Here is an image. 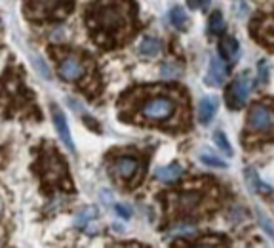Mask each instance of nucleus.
I'll use <instances>...</instances> for the list:
<instances>
[{
  "mask_svg": "<svg viewBox=\"0 0 274 248\" xmlns=\"http://www.w3.org/2000/svg\"><path fill=\"white\" fill-rule=\"evenodd\" d=\"M141 118L147 122L164 124L170 122L177 113V103L172 95H152L147 97L139 107Z\"/></svg>",
  "mask_w": 274,
  "mask_h": 248,
  "instance_id": "obj_1",
  "label": "nucleus"
},
{
  "mask_svg": "<svg viewBox=\"0 0 274 248\" xmlns=\"http://www.w3.org/2000/svg\"><path fill=\"white\" fill-rule=\"evenodd\" d=\"M95 27L105 35H116L126 25V15L120 6H101L94 14Z\"/></svg>",
  "mask_w": 274,
  "mask_h": 248,
  "instance_id": "obj_2",
  "label": "nucleus"
},
{
  "mask_svg": "<svg viewBox=\"0 0 274 248\" xmlns=\"http://www.w3.org/2000/svg\"><path fill=\"white\" fill-rule=\"evenodd\" d=\"M248 130L253 134H268L274 130V109L263 103H255L248 113Z\"/></svg>",
  "mask_w": 274,
  "mask_h": 248,
  "instance_id": "obj_3",
  "label": "nucleus"
},
{
  "mask_svg": "<svg viewBox=\"0 0 274 248\" xmlns=\"http://www.w3.org/2000/svg\"><path fill=\"white\" fill-rule=\"evenodd\" d=\"M252 79L248 77V75H240L234 79L232 82V86L229 88V92H227V103H229V107L232 109H238L242 107L245 102H248V97L252 94Z\"/></svg>",
  "mask_w": 274,
  "mask_h": 248,
  "instance_id": "obj_4",
  "label": "nucleus"
},
{
  "mask_svg": "<svg viewBox=\"0 0 274 248\" xmlns=\"http://www.w3.org/2000/svg\"><path fill=\"white\" fill-rule=\"evenodd\" d=\"M86 75V63L78 58V56H74V54H69L65 58L61 59V63H59V77L67 82H76L80 81L82 77Z\"/></svg>",
  "mask_w": 274,
  "mask_h": 248,
  "instance_id": "obj_5",
  "label": "nucleus"
},
{
  "mask_svg": "<svg viewBox=\"0 0 274 248\" xmlns=\"http://www.w3.org/2000/svg\"><path fill=\"white\" fill-rule=\"evenodd\" d=\"M139 161L133 159V157H118L113 161L111 164V170H113V174L118 178V180H122V182H130L133 180L137 174H139Z\"/></svg>",
  "mask_w": 274,
  "mask_h": 248,
  "instance_id": "obj_6",
  "label": "nucleus"
},
{
  "mask_svg": "<svg viewBox=\"0 0 274 248\" xmlns=\"http://www.w3.org/2000/svg\"><path fill=\"white\" fill-rule=\"evenodd\" d=\"M227 81V65L219 56L209 58V67L206 73V84L208 86H223Z\"/></svg>",
  "mask_w": 274,
  "mask_h": 248,
  "instance_id": "obj_7",
  "label": "nucleus"
},
{
  "mask_svg": "<svg viewBox=\"0 0 274 248\" xmlns=\"http://www.w3.org/2000/svg\"><path fill=\"white\" fill-rule=\"evenodd\" d=\"M51 117H53V124H56V130H58L61 141L65 143V147L71 153H74L76 149H74V141H72L71 130H69V122H67V117L63 115V111L53 105V107H51Z\"/></svg>",
  "mask_w": 274,
  "mask_h": 248,
  "instance_id": "obj_8",
  "label": "nucleus"
},
{
  "mask_svg": "<svg viewBox=\"0 0 274 248\" xmlns=\"http://www.w3.org/2000/svg\"><path fill=\"white\" fill-rule=\"evenodd\" d=\"M215 111H217V100L211 97V95H206L198 103V120L202 124H209L213 115H215Z\"/></svg>",
  "mask_w": 274,
  "mask_h": 248,
  "instance_id": "obj_9",
  "label": "nucleus"
},
{
  "mask_svg": "<svg viewBox=\"0 0 274 248\" xmlns=\"http://www.w3.org/2000/svg\"><path fill=\"white\" fill-rule=\"evenodd\" d=\"M219 50H221V56L223 58H227L229 61H232V59L238 58V52H240V44L238 40L234 37H225L221 42H219Z\"/></svg>",
  "mask_w": 274,
  "mask_h": 248,
  "instance_id": "obj_10",
  "label": "nucleus"
},
{
  "mask_svg": "<svg viewBox=\"0 0 274 248\" xmlns=\"http://www.w3.org/2000/svg\"><path fill=\"white\" fill-rule=\"evenodd\" d=\"M181 176H183V168L179 164H170V166H162L156 170V178L164 183L177 182Z\"/></svg>",
  "mask_w": 274,
  "mask_h": 248,
  "instance_id": "obj_11",
  "label": "nucleus"
},
{
  "mask_svg": "<svg viewBox=\"0 0 274 248\" xmlns=\"http://www.w3.org/2000/svg\"><path fill=\"white\" fill-rule=\"evenodd\" d=\"M162 50V42L154 37H145L139 44V54H143L147 58H156Z\"/></svg>",
  "mask_w": 274,
  "mask_h": 248,
  "instance_id": "obj_12",
  "label": "nucleus"
},
{
  "mask_svg": "<svg viewBox=\"0 0 274 248\" xmlns=\"http://www.w3.org/2000/svg\"><path fill=\"white\" fill-rule=\"evenodd\" d=\"M244 178H245V182L252 185V189L255 191V193H272V189H270L265 182H261V178L257 176V172L252 170V168H248V170H245Z\"/></svg>",
  "mask_w": 274,
  "mask_h": 248,
  "instance_id": "obj_13",
  "label": "nucleus"
},
{
  "mask_svg": "<svg viewBox=\"0 0 274 248\" xmlns=\"http://www.w3.org/2000/svg\"><path fill=\"white\" fill-rule=\"evenodd\" d=\"M97 216V210H95L94 206H88L84 210H80L76 216H74V226L78 227V229H86V226L92 221V219Z\"/></svg>",
  "mask_w": 274,
  "mask_h": 248,
  "instance_id": "obj_14",
  "label": "nucleus"
},
{
  "mask_svg": "<svg viewBox=\"0 0 274 248\" xmlns=\"http://www.w3.org/2000/svg\"><path fill=\"white\" fill-rule=\"evenodd\" d=\"M187 14H185V8L181 6H175L170 10V21H172V25L175 27V29H185L187 27Z\"/></svg>",
  "mask_w": 274,
  "mask_h": 248,
  "instance_id": "obj_15",
  "label": "nucleus"
},
{
  "mask_svg": "<svg viewBox=\"0 0 274 248\" xmlns=\"http://www.w3.org/2000/svg\"><path fill=\"white\" fill-rule=\"evenodd\" d=\"M198 203H200V195L198 193H185V195L179 197V206L185 212H190L193 208H196Z\"/></svg>",
  "mask_w": 274,
  "mask_h": 248,
  "instance_id": "obj_16",
  "label": "nucleus"
},
{
  "mask_svg": "<svg viewBox=\"0 0 274 248\" xmlns=\"http://www.w3.org/2000/svg\"><path fill=\"white\" fill-rule=\"evenodd\" d=\"M209 33L211 35H221L225 31V21H223V15L221 12H213L211 17H209Z\"/></svg>",
  "mask_w": 274,
  "mask_h": 248,
  "instance_id": "obj_17",
  "label": "nucleus"
},
{
  "mask_svg": "<svg viewBox=\"0 0 274 248\" xmlns=\"http://www.w3.org/2000/svg\"><path fill=\"white\" fill-rule=\"evenodd\" d=\"M213 139H215V145L223 151L225 155H232V147L231 143H229V139H227V136H225L221 130H217L215 134H213Z\"/></svg>",
  "mask_w": 274,
  "mask_h": 248,
  "instance_id": "obj_18",
  "label": "nucleus"
},
{
  "mask_svg": "<svg viewBox=\"0 0 274 248\" xmlns=\"http://www.w3.org/2000/svg\"><path fill=\"white\" fill-rule=\"evenodd\" d=\"M160 73H162V77H164V79H170V81H173V79H177V77L181 75V69L175 65V63H164Z\"/></svg>",
  "mask_w": 274,
  "mask_h": 248,
  "instance_id": "obj_19",
  "label": "nucleus"
},
{
  "mask_svg": "<svg viewBox=\"0 0 274 248\" xmlns=\"http://www.w3.org/2000/svg\"><path fill=\"white\" fill-rule=\"evenodd\" d=\"M200 159H202L204 164H208V166H211V168H227V162L221 161V159H217V157H213V155L204 153Z\"/></svg>",
  "mask_w": 274,
  "mask_h": 248,
  "instance_id": "obj_20",
  "label": "nucleus"
},
{
  "mask_svg": "<svg viewBox=\"0 0 274 248\" xmlns=\"http://www.w3.org/2000/svg\"><path fill=\"white\" fill-rule=\"evenodd\" d=\"M257 75H259V81L263 82V84H267L268 82V63L265 61V59L257 63Z\"/></svg>",
  "mask_w": 274,
  "mask_h": 248,
  "instance_id": "obj_21",
  "label": "nucleus"
},
{
  "mask_svg": "<svg viewBox=\"0 0 274 248\" xmlns=\"http://www.w3.org/2000/svg\"><path fill=\"white\" fill-rule=\"evenodd\" d=\"M31 59H33V61H35V63H36L35 67H36V69H38V71H40V75H42L44 79H48V81H50V79H51V73H50V69H48V67L44 65L42 59L36 58V56H33V58H31Z\"/></svg>",
  "mask_w": 274,
  "mask_h": 248,
  "instance_id": "obj_22",
  "label": "nucleus"
},
{
  "mask_svg": "<svg viewBox=\"0 0 274 248\" xmlns=\"http://www.w3.org/2000/svg\"><path fill=\"white\" fill-rule=\"evenodd\" d=\"M116 214L124 219H130L133 212H131V206H128V205H116Z\"/></svg>",
  "mask_w": 274,
  "mask_h": 248,
  "instance_id": "obj_23",
  "label": "nucleus"
},
{
  "mask_svg": "<svg viewBox=\"0 0 274 248\" xmlns=\"http://www.w3.org/2000/svg\"><path fill=\"white\" fill-rule=\"evenodd\" d=\"M259 224L263 226V229L267 231L268 237H270V239H274V227L270 226V221H268V219L265 218V216H259Z\"/></svg>",
  "mask_w": 274,
  "mask_h": 248,
  "instance_id": "obj_24",
  "label": "nucleus"
},
{
  "mask_svg": "<svg viewBox=\"0 0 274 248\" xmlns=\"http://www.w3.org/2000/svg\"><path fill=\"white\" fill-rule=\"evenodd\" d=\"M173 233L175 235H193L195 233V229H193V227H188V226H181V227H175V229H173Z\"/></svg>",
  "mask_w": 274,
  "mask_h": 248,
  "instance_id": "obj_25",
  "label": "nucleus"
},
{
  "mask_svg": "<svg viewBox=\"0 0 274 248\" xmlns=\"http://www.w3.org/2000/svg\"><path fill=\"white\" fill-rule=\"evenodd\" d=\"M187 4L190 8H198V6H200L202 10H206V8L209 6V2H193V0H190V2H187Z\"/></svg>",
  "mask_w": 274,
  "mask_h": 248,
  "instance_id": "obj_26",
  "label": "nucleus"
},
{
  "mask_svg": "<svg viewBox=\"0 0 274 248\" xmlns=\"http://www.w3.org/2000/svg\"><path fill=\"white\" fill-rule=\"evenodd\" d=\"M195 248H209V246H195Z\"/></svg>",
  "mask_w": 274,
  "mask_h": 248,
  "instance_id": "obj_27",
  "label": "nucleus"
}]
</instances>
